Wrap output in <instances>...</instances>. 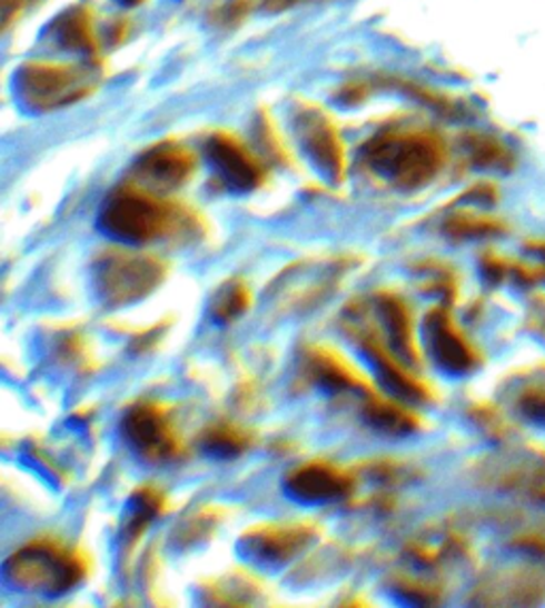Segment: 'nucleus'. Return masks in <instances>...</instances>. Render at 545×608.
I'll list each match as a JSON object with an SVG mask.
<instances>
[{
  "mask_svg": "<svg viewBox=\"0 0 545 608\" xmlns=\"http://www.w3.org/2000/svg\"><path fill=\"white\" fill-rule=\"evenodd\" d=\"M251 442H254L251 432L244 430L241 426L226 423V421L209 426L200 438L202 451L209 453L211 458H220V460H230V458L246 453L251 447Z\"/></svg>",
  "mask_w": 545,
  "mask_h": 608,
  "instance_id": "f3484780",
  "label": "nucleus"
},
{
  "mask_svg": "<svg viewBox=\"0 0 545 608\" xmlns=\"http://www.w3.org/2000/svg\"><path fill=\"white\" fill-rule=\"evenodd\" d=\"M356 332L365 356L371 360L377 370V377L386 390L395 393L400 400H412V402H426L430 398L428 388L403 366V360L393 349H388L384 342L379 341L377 332L365 330L360 323L356 326Z\"/></svg>",
  "mask_w": 545,
  "mask_h": 608,
  "instance_id": "1a4fd4ad",
  "label": "nucleus"
},
{
  "mask_svg": "<svg viewBox=\"0 0 545 608\" xmlns=\"http://www.w3.org/2000/svg\"><path fill=\"white\" fill-rule=\"evenodd\" d=\"M375 309L386 328L390 349L397 353L403 362H418L416 342L412 337V316L407 305L395 293H379L375 298Z\"/></svg>",
  "mask_w": 545,
  "mask_h": 608,
  "instance_id": "2eb2a0df",
  "label": "nucleus"
},
{
  "mask_svg": "<svg viewBox=\"0 0 545 608\" xmlns=\"http://www.w3.org/2000/svg\"><path fill=\"white\" fill-rule=\"evenodd\" d=\"M424 337L433 360L449 375H465L475 366L472 345L454 328L444 309L428 313L424 321Z\"/></svg>",
  "mask_w": 545,
  "mask_h": 608,
  "instance_id": "9d476101",
  "label": "nucleus"
},
{
  "mask_svg": "<svg viewBox=\"0 0 545 608\" xmlns=\"http://www.w3.org/2000/svg\"><path fill=\"white\" fill-rule=\"evenodd\" d=\"M446 230L452 237H479V235L495 232L496 223L486 221V219L458 216V218H452L447 221Z\"/></svg>",
  "mask_w": 545,
  "mask_h": 608,
  "instance_id": "aec40b11",
  "label": "nucleus"
},
{
  "mask_svg": "<svg viewBox=\"0 0 545 608\" xmlns=\"http://www.w3.org/2000/svg\"><path fill=\"white\" fill-rule=\"evenodd\" d=\"M100 230L128 245H143L171 237L190 228L192 218L188 211L165 202L146 190L122 188L109 196L100 209Z\"/></svg>",
  "mask_w": 545,
  "mask_h": 608,
  "instance_id": "f03ea898",
  "label": "nucleus"
},
{
  "mask_svg": "<svg viewBox=\"0 0 545 608\" xmlns=\"http://www.w3.org/2000/svg\"><path fill=\"white\" fill-rule=\"evenodd\" d=\"M365 419L369 421V426H373L375 430H379L384 435H393V437L412 435L420 426V419L412 413L409 409H405L398 400L384 398L375 391L367 393Z\"/></svg>",
  "mask_w": 545,
  "mask_h": 608,
  "instance_id": "dca6fc26",
  "label": "nucleus"
},
{
  "mask_svg": "<svg viewBox=\"0 0 545 608\" xmlns=\"http://www.w3.org/2000/svg\"><path fill=\"white\" fill-rule=\"evenodd\" d=\"M305 375L311 383L326 391H363L365 396L371 386L354 370V366L328 347H309L305 356Z\"/></svg>",
  "mask_w": 545,
  "mask_h": 608,
  "instance_id": "ddd939ff",
  "label": "nucleus"
},
{
  "mask_svg": "<svg viewBox=\"0 0 545 608\" xmlns=\"http://www.w3.org/2000/svg\"><path fill=\"white\" fill-rule=\"evenodd\" d=\"M316 528L309 524H271L251 528L241 538V551L249 560L265 566H281L295 560L300 551L311 545Z\"/></svg>",
  "mask_w": 545,
  "mask_h": 608,
  "instance_id": "423d86ee",
  "label": "nucleus"
},
{
  "mask_svg": "<svg viewBox=\"0 0 545 608\" xmlns=\"http://www.w3.org/2000/svg\"><path fill=\"white\" fill-rule=\"evenodd\" d=\"M126 442L149 462H169L181 451L169 413L156 402H137L122 419Z\"/></svg>",
  "mask_w": 545,
  "mask_h": 608,
  "instance_id": "39448f33",
  "label": "nucleus"
},
{
  "mask_svg": "<svg viewBox=\"0 0 545 608\" xmlns=\"http://www.w3.org/2000/svg\"><path fill=\"white\" fill-rule=\"evenodd\" d=\"M300 141L323 175L339 181L344 177V146L335 126L318 113H305L298 123Z\"/></svg>",
  "mask_w": 545,
  "mask_h": 608,
  "instance_id": "f8f14e48",
  "label": "nucleus"
},
{
  "mask_svg": "<svg viewBox=\"0 0 545 608\" xmlns=\"http://www.w3.org/2000/svg\"><path fill=\"white\" fill-rule=\"evenodd\" d=\"M354 489L346 470L326 462L303 464L286 477V491L303 505H323L344 500Z\"/></svg>",
  "mask_w": 545,
  "mask_h": 608,
  "instance_id": "6e6552de",
  "label": "nucleus"
},
{
  "mask_svg": "<svg viewBox=\"0 0 545 608\" xmlns=\"http://www.w3.org/2000/svg\"><path fill=\"white\" fill-rule=\"evenodd\" d=\"M167 277V265L146 253L111 251L105 253L95 270L100 302L109 309H122L148 298Z\"/></svg>",
  "mask_w": 545,
  "mask_h": 608,
  "instance_id": "20e7f679",
  "label": "nucleus"
},
{
  "mask_svg": "<svg viewBox=\"0 0 545 608\" xmlns=\"http://www.w3.org/2000/svg\"><path fill=\"white\" fill-rule=\"evenodd\" d=\"M367 169L398 190L430 183L446 162L444 143L426 130H388L363 149Z\"/></svg>",
  "mask_w": 545,
  "mask_h": 608,
  "instance_id": "f257e3e1",
  "label": "nucleus"
},
{
  "mask_svg": "<svg viewBox=\"0 0 545 608\" xmlns=\"http://www.w3.org/2000/svg\"><path fill=\"white\" fill-rule=\"evenodd\" d=\"M251 305L248 286L239 279L224 283L211 300V317L218 323H230L237 317L244 316Z\"/></svg>",
  "mask_w": 545,
  "mask_h": 608,
  "instance_id": "a211bd4d",
  "label": "nucleus"
},
{
  "mask_svg": "<svg viewBox=\"0 0 545 608\" xmlns=\"http://www.w3.org/2000/svg\"><path fill=\"white\" fill-rule=\"evenodd\" d=\"M205 153L218 179L232 192H251L265 179V169L256 156L230 134H214Z\"/></svg>",
  "mask_w": 545,
  "mask_h": 608,
  "instance_id": "0eeeda50",
  "label": "nucleus"
},
{
  "mask_svg": "<svg viewBox=\"0 0 545 608\" xmlns=\"http://www.w3.org/2000/svg\"><path fill=\"white\" fill-rule=\"evenodd\" d=\"M132 500H135V512L126 526V535L135 540L141 536V532H146L143 528L151 519H156L160 512L165 511V496L156 491L153 487H143L135 491Z\"/></svg>",
  "mask_w": 545,
  "mask_h": 608,
  "instance_id": "6ab92c4d",
  "label": "nucleus"
},
{
  "mask_svg": "<svg viewBox=\"0 0 545 608\" xmlns=\"http://www.w3.org/2000/svg\"><path fill=\"white\" fill-rule=\"evenodd\" d=\"M24 98L30 100L34 109H53L69 100L79 97V90L73 88L75 77L69 69L34 64L22 74Z\"/></svg>",
  "mask_w": 545,
  "mask_h": 608,
  "instance_id": "4468645a",
  "label": "nucleus"
},
{
  "mask_svg": "<svg viewBox=\"0 0 545 608\" xmlns=\"http://www.w3.org/2000/svg\"><path fill=\"white\" fill-rule=\"evenodd\" d=\"M195 171V158L188 149L165 143L151 147L137 162V175L158 190H174L186 183Z\"/></svg>",
  "mask_w": 545,
  "mask_h": 608,
  "instance_id": "9b49d317",
  "label": "nucleus"
},
{
  "mask_svg": "<svg viewBox=\"0 0 545 608\" xmlns=\"http://www.w3.org/2000/svg\"><path fill=\"white\" fill-rule=\"evenodd\" d=\"M83 577V556L53 538L28 542L4 561V579L13 589L50 598L71 591Z\"/></svg>",
  "mask_w": 545,
  "mask_h": 608,
  "instance_id": "7ed1b4c3",
  "label": "nucleus"
},
{
  "mask_svg": "<svg viewBox=\"0 0 545 608\" xmlns=\"http://www.w3.org/2000/svg\"><path fill=\"white\" fill-rule=\"evenodd\" d=\"M522 409L531 419L545 423V393L544 391H531L522 398Z\"/></svg>",
  "mask_w": 545,
  "mask_h": 608,
  "instance_id": "4be33fe9",
  "label": "nucleus"
},
{
  "mask_svg": "<svg viewBox=\"0 0 545 608\" xmlns=\"http://www.w3.org/2000/svg\"><path fill=\"white\" fill-rule=\"evenodd\" d=\"M473 160L479 167H501L505 162V149L490 139H477L472 143Z\"/></svg>",
  "mask_w": 545,
  "mask_h": 608,
  "instance_id": "412c9836",
  "label": "nucleus"
}]
</instances>
